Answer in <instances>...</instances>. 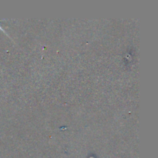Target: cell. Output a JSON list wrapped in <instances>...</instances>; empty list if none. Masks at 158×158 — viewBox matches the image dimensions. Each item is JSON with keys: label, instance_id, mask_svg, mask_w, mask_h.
<instances>
[{"label": "cell", "instance_id": "6da1fadb", "mask_svg": "<svg viewBox=\"0 0 158 158\" xmlns=\"http://www.w3.org/2000/svg\"><path fill=\"white\" fill-rule=\"evenodd\" d=\"M0 30H2V32H5V30H3V29H2V27H1V26H0Z\"/></svg>", "mask_w": 158, "mask_h": 158}]
</instances>
